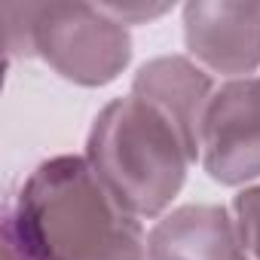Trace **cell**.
<instances>
[{"label":"cell","mask_w":260,"mask_h":260,"mask_svg":"<svg viewBox=\"0 0 260 260\" xmlns=\"http://www.w3.org/2000/svg\"><path fill=\"white\" fill-rule=\"evenodd\" d=\"M4 230L34 260H107L147 251V230L101 184L83 153L43 159L4 205Z\"/></svg>","instance_id":"1"},{"label":"cell","mask_w":260,"mask_h":260,"mask_svg":"<svg viewBox=\"0 0 260 260\" xmlns=\"http://www.w3.org/2000/svg\"><path fill=\"white\" fill-rule=\"evenodd\" d=\"M83 156L110 196L141 223L172 211L196 162L175 125L135 95L113 98L95 113Z\"/></svg>","instance_id":"2"},{"label":"cell","mask_w":260,"mask_h":260,"mask_svg":"<svg viewBox=\"0 0 260 260\" xmlns=\"http://www.w3.org/2000/svg\"><path fill=\"white\" fill-rule=\"evenodd\" d=\"M7 55L40 58L61 80L101 89L132 61V34L101 4H7Z\"/></svg>","instance_id":"3"},{"label":"cell","mask_w":260,"mask_h":260,"mask_svg":"<svg viewBox=\"0 0 260 260\" xmlns=\"http://www.w3.org/2000/svg\"><path fill=\"white\" fill-rule=\"evenodd\" d=\"M199 166L220 187L260 181V74L217 83L202 119Z\"/></svg>","instance_id":"4"},{"label":"cell","mask_w":260,"mask_h":260,"mask_svg":"<svg viewBox=\"0 0 260 260\" xmlns=\"http://www.w3.org/2000/svg\"><path fill=\"white\" fill-rule=\"evenodd\" d=\"M187 55L211 77L242 80L260 71V4L190 0L181 7Z\"/></svg>","instance_id":"5"},{"label":"cell","mask_w":260,"mask_h":260,"mask_svg":"<svg viewBox=\"0 0 260 260\" xmlns=\"http://www.w3.org/2000/svg\"><path fill=\"white\" fill-rule=\"evenodd\" d=\"M214 89H217V80L190 55H156L135 71L128 95H135L153 110H159L175 125V132L181 135L193 159L199 162L202 119Z\"/></svg>","instance_id":"6"},{"label":"cell","mask_w":260,"mask_h":260,"mask_svg":"<svg viewBox=\"0 0 260 260\" xmlns=\"http://www.w3.org/2000/svg\"><path fill=\"white\" fill-rule=\"evenodd\" d=\"M147 260H251L230 208L190 202L147 230Z\"/></svg>","instance_id":"7"},{"label":"cell","mask_w":260,"mask_h":260,"mask_svg":"<svg viewBox=\"0 0 260 260\" xmlns=\"http://www.w3.org/2000/svg\"><path fill=\"white\" fill-rule=\"evenodd\" d=\"M230 211L239 223V233H242V242H245L251 260H260V181L251 187H242L233 196Z\"/></svg>","instance_id":"8"},{"label":"cell","mask_w":260,"mask_h":260,"mask_svg":"<svg viewBox=\"0 0 260 260\" xmlns=\"http://www.w3.org/2000/svg\"><path fill=\"white\" fill-rule=\"evenodd\" d=\"M119 25L135 28V25H150L156 19H162L166 13H172V4H101Z\"/></svg>","instance_id":"9"},{"label":"cell","mask_w":260,"mask_h":260,"mask_svg":"<svg viewBox=\"0 0 260 260\" xmlns=\"http://www.w3.org/2000/svg\"><path fill=\"white\" fill-rule=\"evenodd\" d=\"M0 236H4V260H34V257L19 245V239H16L10 230L0 226Z\"/></svg>","instance_id":"10"},{"label":"cell","mask_w":260,"mask_h":260,"mask_svg":"<svg viewBox=\"0 0 260 260\" xmlns=\"http://www.w3.org/2000/svg\"><path fill=\"white\" fill-rule=\"evenodd\" d=\"M107 260H147V251H138V254H119V257H107Z\"/></svg>","instance_id":"11"}]
</instances>
